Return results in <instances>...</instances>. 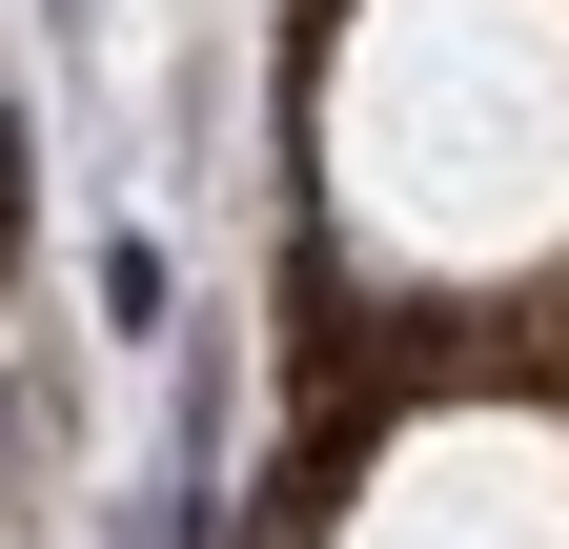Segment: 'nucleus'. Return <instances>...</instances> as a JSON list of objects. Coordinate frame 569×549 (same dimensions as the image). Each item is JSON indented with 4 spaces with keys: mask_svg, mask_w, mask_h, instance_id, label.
<instances>
[{
    "mask_svg": "<svg viewBox=\"0 0 569 549\" xmlns=\"http://www.w3.org/2000/svg\"><path fill=\"white\" fill-rule=\"evenodd\" d=\"M346 203L427 264L569 244V0H387L346 61Z\"/></svg>",
    "mask_w": 569,
    "mask_h": 549,
    "instance_id": "1",
    "label": "nucleus"
},
{
    "mask_svg": "<svg viewBox=\"0 0 569 549\" xmlns=\"http://www.w3.org/2000/svg\"><path fill=\"white\" fill-rule=\"evenodd\" d=\"M367 549H569V448L549 428H427L367 489Z\"/></svg>",
    "mask_w": 569,
    "mask_h": 549,
    "instance_id": "2",
    "label": "nucleus"
}]
</instances>
